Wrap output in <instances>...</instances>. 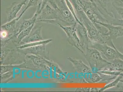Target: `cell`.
<instances>
[{
    "instance_id": "obj_1",
    "label": "cell",
    "mask_w": 123,
    "mask_h": 92,
    "mask_svg": "<svg viewBox=\"0 0 123 92\" xmlns=\"http://www.w3.org/2000/svg\"><path fill=\"white\" fill-rule=\"evenodd\" d=\"M82 8L87 17L94 25L101 23H109L105 14L98 8L95 2L86 0H77Z\"/></svg>"
},
{
    "instance_id": "obj_2",
    "label": "cell",
    "mask_w": 123,
    "mask_h": 92,
    "mask_svg": "<svg viewBox=\"0 0 123 92\" xmlns=\"http://www.w3.org/2000/svg\"><path fill=\"white\" fill-rule=\"evenodd\" d=\"M84 54L92 72H97L111 63L104 59L100 53L94 48H87Z\"/></svg>"
},
{
    "instance_id": "obj_3",
    "label": "cell",
    "mask_w": 123,
    "mask_h": 92,
    "mask_svg": "<svg viewBox=\"0 0 123 92\" xmlns=\"http://www.w3.org/2000/svg\"><path fill=\"white\" fill-rule=\"evenodd\" d=\"M49 3L57 11L58 15L57 20L70 25L77 22L64 0H51Z\"/></svg>"
},
{
    "instance_id": "obj_4",
    "label": "cell",
    "mask_w": 123,
    "mask_h": 92,
    "mask_svg": "<svg viewBox=\"0 0 123 92\" xmlns=\"http://www.w3.org/2000/svg\"><path fill=\"white\" fill-rule=\"evenodd\" d=\"M88 47L94 48L98 50L106 58L109 60L120 59L123 60V54L117 49H115L105 44L99 43L90 40Z\"/></svg>"
},
{
    "instance_id": "obj_5",
    "label": "cell",
    "mask_w": 123,
    "mask_h": 92,
    "mask_svg": "<svg viewBox=\"0 0 123 92\" xmlns=\"http://www.w3.org/2000/svg\"><path fill=\"white\" fill-rule=\"evenodd\" d=\"M77 23V22L73 25L66 26L62 25L59 23H56L55 25L60 27L65 32L68 37V41L69 43L84 54L76 31Z\"/></svg>"
},
{
    "instance_id": "obj_6",
    "label": "cell",
    "mask_w": 123,
    "mask_h": 92,
    "mask_svg": "<svg viewBox=\"0 0 123 92\" xmlns=\"http://www.w3.org/2000/svg\"><path fill=\"white\" fill-rule=\"evenodd\" d=\"M80 21L86 30L90 41L104 44L101 34L87 17L81 19Z\"/></svg>"
},
{
    "instance_id": "obj_7",
    "label": "cell",
    "mask_w": 123,
    "mask_h": 92,
    "mask_svg": "<svg viewBox=\"0 0 123 92\" xmlns=\"http://www.w3.org/2000/svg\"><path fill=\"white\" fill-rule=\"evenodd\" d=\"M57 13L53 8L46 5L38 16L36 22H43L50 23L53 21H56Z\"/></svg>"
},
{
    "instance_id": "obj_8",
    "label": "cell",
    "mask_w": 123,
    "mask_h": 92,
    "mask_svg": "<svg viewBox=\"0 0 123 92\" xmlns=\"http://www.w3.org/2000/svg\"><path fill=\"white\" fill-rule=\"evenodd\" d=\"M41 3L39 4L36 12L33 17L29 20H23L18 25L17 24L14 33V35L16 36L22 31L28 28L32 25L35 24L38 17L41 13Z\"/></svg>"
},
{
    "instance_id": "obj_9",
    "label": "cell",
    "mask_w": 123,
    "mask_h": 92,
    "mask_svg": "<svg viewBox=\"0 0 123 92\" xmlns=\"http://www.w3.org/2000/svg\"><path fill=\"white\" fill-rule=\"evenodd\" d=\"M29 0H21L13 2L10 6L6 9V13L7 17V22H10L17 18V15L23 6L26 5V2Z\"/></svg>"
},
{
    "instance_id": "obj_10",
    "label": "cell",
    "mask_w": 123,
    "mask_h": 92,
    "mask_svg": "<svg viewBox=\"0 0 123 92\" xmlns=\"http://www.w3.org/2000/svg\"><path fill=\"white\" fill-rule=\"evenodd\" d=\"M76 31L80 41L81 49L85 54L87 48L88 47V45L90 39L88 36L86 30L83 25L77 22L76 26Z\"/></svg>"
},
{
    "instance_id": "obj_11",
    "label": "cell",
    "mask_w": 123,
    "mask_h": 92,
    "mask_svg": "<svg viewBox=\"0 0 123 92\" xmlns=\"http://www.w3.org/2000/svg\"><path fill=\"white\" fill-rule=\"evenodd\" d=\"M99 24L108 29V32L103 34L107 36L112 40L123 37V28L122 27L114 26L110 23L100 22Z\"/></svg>"
},
{
    "instance_id": "obj_12",
    "label": "cell",
    "mask_w": 123,
    "mask_h": 92,
    "mask_svg": "<svg viewBox=\"0 0 123 92\" xmlns=\"http://www.w3.org/2000/svg\"><path fill=\"white\" fill-rule=\"evenodd\" d=\"M42 28L41 26L33 27L29 35L24 38L22 40V42L27 44L43 41V39L41 34Z\"/></svg>"
},
{
    "instance_id": "obj_13",
    "label": "cell",
    "mask_w": 123,
    "mask_h": 92,
    "mask_svg": "<svg viewBox=\"0 0 123 92\" xmlns=\"http://www.w3.org/2000/svg\"><path fill=\"white\" fill-rule=\"evenodd\" d=\"M68 58L73 65L75 70L78 73L84 74L92 72L90 67L84 63L82 60L74 59L70 57Z\"/></svg>"
},
{
    "instance_id": "obj_14",
    "label": "cell",
    "mask_w": 123,
    "mask_h": 92,
    "mask_svg": "<svg viewBox=\"0 0 123 92\" xmlns=\"http://www.w3.org/2000/svg\"><path fill=\"white\" fill-rule=\"evenodd\" d=\"M95 2H97L99 6L109 15L112 18H114L115 16L113 12V0H94Z\"/></svg>"
},
{
    "instance_id": "obj_15",
    "label": "cell",
    "mask_w": 123,
    "mask_h": 92,
    "mask_svg": "<svg viewBox=\"0 0 123 92\" xmlns=\"http://www.w3.org/2000/svg\"><path fill=\"white\" fill-rule=\"evenodd\" d=\"M83 79L86 82L95 83L102 82L103 77L100 74L92 72L84 74Z\"/></svg>"
},
{
    "instance_id": "obj_16",
    "label": "cell",
    "mask_w": 123,
    "mask_h": 92,
    "mask_svg": "<svg viewBox=\"0 0 123 92\" xmlns=\"http://www.w3.org/2000/svg\"><path fill=\"white\" fill-rule=\"evenodd\" d=\"M111 61V63L110 65L102 69L111 71L120 72V71L123 69V60L120 59H116Z\"/></svg>"
},
{
    "instance_id": "obj_17",
    "label": "cell",
    "mask_w": 123,
    "mask_h": 92,
    "mask_svg": "<svg viewBox=\"0 0 123 92\" xmlns=\"http://www.w3.org/2000/svg\"><path fill=\"white\" fill-rule=\"evenodd\" d=\"M17 21V18L10 22H7V23L1 26V29L7 31L9 33H14Z\"/></svg>"
},
{
    "instance_id": "obj_18",
    "label": "cell",
    "mask_w": 123,
    "mask_h": 92,
    "mask_svg": "<svg viewBox=\"0 0 123 92\" xmlns=\"http://www.w3.org/2000/svg\"><path fill=\"white\" fill-rule=\"evenodd\" d=\"M35 24L32 25L28 28L22 31L17 36H16V37L17 38V39L18 40V42L22 41V40L24 38L29 35V34L31 33L32 29H33Z\"/></svg>"
},
{
    "instance_id": "obj_19",
    "label": "cell",
    "mask_w": 123,
    "mask_h": 92,
    "mask_svg": "<svg viewBox=\"0 0 123 92\" xmlns=\"http://www.w3.org/2000/svg\"><path fill=\"white\" fill-rule=\"evenodd\" d=\"M52 41V40H51V39H49V40H43V41L26 44L25 45L20 46L18 48H20L21 49H24V48H25L34 47L35 46H36L41 45H45L51 42Z\"/></svg>"
},
{
    "instance_id": "obj_20",
    "label": "cell",
    "mask_w": 123,
    "mask_h": 92,
    "mask_svg": "<svg viewBox=\"0 0 123 92\" xmlns=\"http://www.w3.org/2000/svg\"><path fill=\"white\" fill-rule=\"evenodd\" d=\"M123 76L122 75H119L116 78L115 80L112 82L106 85L103 88L100 89L99 91V92H103L105 90H106L110 88H112L113 87H116L117 86L118 83H119L121 79H122Z\"/></svg>"
},
{
    "instance_id": "obj_21",
    "label": "cell",
    "mask_w": 123,
    "mask_h": 92,
    "mask_svg": "<svg viewBox=\"0 0 123 92\" xmlns=\"http://www.w3.org/2000/svg\"><path fill=\"white\" fill-rule=\"evenodd\" d=\"M39 1V0H29L27 5L26 6L23 10L22 11V13L20 14L18 17L17 18V20L18 21L21 18L22 15L24 14L28 9L30 8V7L37 5Z\"/></svg>"
},
{
    "instance_id": "obj_22",
    "label": "cell",
    "mask_w": 123,
    "mask_h": 92,
    "mask_svg": "<svg viewBox=\"0 0 123 92\" xmlns=\"http://www.w3.org/2000/svg\"><path fill=\"white\" fill-rule=\"evenodd\" d=\"M113 13L116 12L120 18V19L123 20V7L116 5L113 2Z\"/></svg>"
},
{
    "instance_id": "obj_23",
    "label": "cell",
    "mask_w": 123,
    "mask_h": 92,
    "mask_svg": "<svg viewBox=\"0 0 123 92\" xmlns=\"http://www.w3.org/2000/svg\"><path fill=\"white\" fill-rule=\"evenodd\" d=\"M110 23L114 26H121L123 28V20L118 19V18H114L111 21Z\"/></svg>"
},
{
    "instance_id": "obj_24",
    "label": "cell",
    "mask_w": 123,
    "mask_h": 92,
    "mask_svg": "<svg viewBox=\"0 0 123 92\" xmlns=\"http://www.w3.org/2000/svg\"><path fill=\"white\" fill-rule=\"evenodd\" d=\"M90 87H79L76 88L75 92H90Z\"/></svg>"
},
{
    "instance_id": "obj_25",
    "label": "cell",
    "mask_w": 123,
    "mask_h": 92,
    "mask_svg": "<svg viewBox=\"0 0 123 92\" xmlns=\"http://www.w3.org/2000/svg\"><path fill=\"white\" fill-rule=\"evenodd\" d=\"M1 29V37L2 38H5L8 35V33L7 31Z\"/></svg>"
},
{
    "instance_id": "obj_26",
    "label": "cell",
    "mask_w": 123,
    "mask_h": 92,
    "mask_svg": "<svg viewBox=\"0 0 123 92\" xmlns=\"http://www.w3.org/2000/svg\"><path fill=\"white\" fill-rule=\"evenodd\" d=\"M117 87L121 91H123V82L120 81L119 83L117 85Z\"/></svg>"
},
{
    "instance_id": "obj_27",
    "label": "cell",
    "mask_w": 123,
    "mask_h": 92,
    "mask_svg": "<svg viewBox=\"0 0 123 92\" xmlns=\"http://www.w3.org/2000/svg\"><path fill=\"white\" fill-rule=\"evenodd\" d=\"M42 3H41V12L44 7L46 5L47 3L48 2V1L47 0H42Z\"/></svg>"
},
{
    "instance_id": "obj_28",
    "label": "cell",
    "mask_w": 123,
    "mask_h": 92,
    "mask_svg": "<svg viewBox=\"0 0 123 92\" xmlns=\"http://www.w3.org/2000/svg\"><path fill=\"white\" fill-rule=\"evenodd\" d=\"M100 89V88H96V87L91 88L90 92H99Z\"/></svg>"
},
{
    "instance_id": "obj_29",
    "label": "cell",
    "mask_w": 123,
    "mask_h": 92,
    "mask_svg": "<svg viewBox=\"0 0 123 92\" xmlns=\"http://www.w3.org/2000/svg\"><path fill=\"white\" fill-rule=\"evenodd\" d=\"M89 0V1L92 2V3L95 2L94 0Z\"/></svg>"
},
{
    "instance_id": "obj_30",
    "label": "cell",
    "mask_w": 123,
    "mask_h": 92,
    "mask_svg": "<svg viewBox=\"0 0 123 92\" xmlns=\"http://www.w3.org/2000/svg\"><path fill=\"white\" fill-rule=\"evenodd\" d=\"M47 0L48 1V0Z\"/></svg>"
},
{
    "instance_id": "obj_31",
    "label": "cell",
    "mask_w": 123,
    "mask_h": 92,
    "mask_svg": "<svg viewBox=\"0 0 123 92\" xmlns=\"http://www.w3.org/2000/svg\"></svg>"
}]
</instances>
